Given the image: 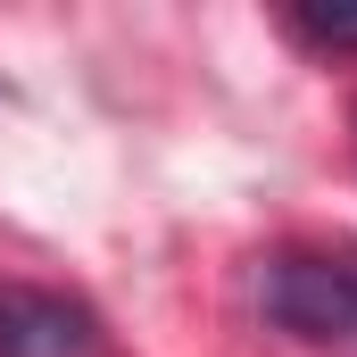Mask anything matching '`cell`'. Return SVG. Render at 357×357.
Returning <instances> with one entry per match:
<instances>
[{
  "label": "cell",
  "instance_id": "3957f363",
  "mask_svg": "<svg viewBox=\"0 0 357 357\" xmlns=\"http://www.w3.org/2000/svg\"><path fill=\"white\" fill-rule=\"evenodd\" d=\"M291 33L316 42V50H357V8H299Z\"/></svg>",
  "mask_w": 357,
  "mask_h": 357
},
{
  "label": "cell",
  "instance_id": "6da1fadb",
  "mask_svg": "<svg viewBox=\"0 0 357 357\" xmlns=\"http://www.w3.org/2000/svg\"><path fill=\"white\" fill-rule=\"evenodd\" d=\"M0 357H108V333L67 291L0 282Z\"/></svg>",
  "mask_w": 357,
  "mask_h": 357
},
{
  "label": "cell",
  "instance_id": "7a4b0ae2",
  "mask_svg": "<svg viewBox=\"0 0 357 357\" xmlns=\"http://www.w3.org/2000/svg\"><path fill=\"white\" fill-rule=\"evenodd\" d=\"M266 316L282 333H299V341H349L357 333V266H333V258H274Z\"/></svg>",
  "mask_w": 357,
  "mask_h": 357
}]
</instances>
